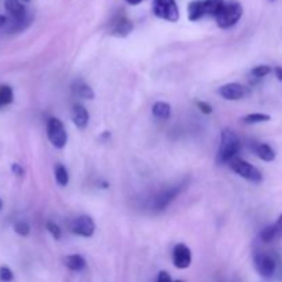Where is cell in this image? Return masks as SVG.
<instances>
[{
	"label": "cell",
	"mask_w": 282,
	"mask_h": 282,
	"mask_svg": "<svg viewBox=\"0 0 282 282\" xmlns=\"http://www.w3.org/2000/svg\"><path fill=\"white\" fill-rule=\"evenodd\" d=\"M241 149V142L231 129H223L220 135V146L218 150V164H229L237 157Z\"/></svg>",
	"instance_id": "6da1fadb"
},
{
	"label": "cell",
	"mask_w": 282,
	"mask_h": 282,
	"mask_svg": "<svg viewBox=\"0 0 282 282\" xmlns=\"http://www.w3.org/2000/svg\"><path fill=\"white\" fill-rule=\"evenodd\" d=\"M242 17V6L238 1H224L222 10L215 17L216 24L222 29L233 28Z\"/></svg>",
	"instance_id": "7a4b0ae2"
},
{
	"label": "cell",
	"mask_w": 282,
	"mask_h": 282,
	"mask_svg": "<svg viewBox=\"0 0 282 282\" xmlns=\"http://www.w3.org/2000/svg\"><path fill=\"white\" fill-rule=\"evenodd\" d=\"M229 165L233 172H235L237 175H240V177L247 179L249 182L260 183L263 181L262 172L256 167H253L252 164H249L248 161L240 159V157H235V159L231 160Z\"/></svg>",
	"instance_id": "3957f363"
},
{
	"label": "cell",
	"mask_w": 282,
	"mask_h": 282,
	"mask_svg": "<svg viewBox=\"0 0 282 282\" xmlns=\"http://www.w3.org/2000/svg\"><path fill=\"white\" fill-rule=\"evenodd\" d=\"M153 14L168 22H177L181 17L175 0H153Z\"/></svg>",
	"instance_id": "277c9868"
},
{
	"label": "cell",
	"mask_w": 282,
	"mask_h": 282,
	"mask_svg": "<svg viewBox=\"0 0 282 282\" xmlns=\"http://www.w3.org/2000/svg\"><path fill=\"white\" fill-rule=\"evenodd\" d=\"M47 136L51 145L57 149H64L68 143V132L62 121L57 117H51L47 123Z\"/></svg>",
	"instance_id": "5b68a950"
},
{
	"label": "cell",
	"mask_w": 282,
	"mask_h": 282,
	"mask_svg": "<svg viewBox=\"0 0 282 282\" xmlns=\"http://www.w3.org/2000/svg\"><path fill=\"white\" fill-rule=\"evenodd\" d=\"M253 266H255V270L259 273V276L263 278H271L276 274V260L267 253H256L253 256Z\"/></svg>",
	"instance_id": "8992f818"
},
{
	"label": "cell",
	"mask_w": 282,
	"mask_h": 282,
	"mask_svg": "<svg viewBox=\"0 0 282 282\" xmlns=\"http://www.w3.org/2000/svg\"><path fill=\"white\" fill-rule=\"evenodd\" d=\"M71 230L72 233H75L76 235H80V237H84V238L93 237L95 233L94 219L89 216V215L77 216V218L72 220Z\"/></svg>",
	"instance_id": "52a82bcc"
},
{
	"label": "cell",
	"mask_w": 282,
	"mask_h": 282,
	"mask_svg": "<svg viewBox=\"0 0 282 282\" xmlns=\"http://www.w3.org/2000/svg\"><path fill=\"white\" fill-rule=\"evenodd\" d=\"M219 95L227 100H238L245 98L249 94V90L238 83H229L219 89Z\"/></svg>",
	"instance_id": "ba28073f"
},
{
	"label": "cell",
	"mask_w": 282,
	"mask_h": 282,
	"mask_svg": "<svg viewBox=\"0 0 282 282\" xmlns=\"http://www.w3.org/2000/svg\"><path fill=\"white\" fill-rule=\"evenodd\" d=\"M172 263L177 269H188L191 265V251L185 244H178L172 251Z\"/></svg>",
	"instance_id": "9c48e42d"
},
{
	"label": "cell",
	"mask_w": 282,
	"mask_h": 282,
	"mask_svg": "<svg viewBox=\"0 0 282 282\" xmlns=\"http://www.w3.org/2000/svg\"><path fill=\"white\" fill-rule=\"evenodd\" d=\"M132 32V22L124 15H118L112 21L109 33L116 37H125Z\"/></svg>",
	"instance_id": "30bf717a"
},
{
	"label": "cell",
	"mask_w": 282,
	"mask_h": 282,
	"mask_svg": "<svg viewBox=\"0 0 282 282\" xmlns=\"http://www.w3.org/2000/svg\"><path fill=\"white\" fill-rule=\"evenodd\" d=\"M181 191V188H167L154 198L153 202V209L154 211H163L167 206L170 205L172 201L177 198V195Z\"/></svg>",
	"instance_id": "8fae6325"
},
{
	"label": "cell",
	"mask_w": 282,
	"mask_h": 282,
	"mask_svg": "<svg viewBox=\"0 0 282 282\" xmlns=\"http://www.w3.org/2000/svg\"><path fill=\"white\" fill-rule=\"evenodd\" d=\"M72 120H73V123H75L77 128L84 129L89 125L90 121L89 110L80 103L73 105V107H72Z\"/></svg>",
	"instance_id": "7c38bea8"
},
{
	"label": "cell",
	"mask_w": 282,
	"mask_h": 282,
	"mask_svg": "<svg viewBox=\"0 0 282 282\" xmlns=\"http://www.w3.org/2000/svg\"><path fill=\"white\" fill-rule=\"evenodd\" d=\"M6 10L11 15V18L17 21H24L26 15L25 6L19 0H6Z\"/></svg>",
	"instance_id": "4fadbf2b"
},
{
	"label": "cell",
	"mask_w": 282,
	"mask_h": 282,
	"mask_svg": "<svg viewBox=\"0 0 282 282\" xmlns=\"http://www.w3.org/2000/svg\"><path fill=\"white\" fill-rule=\"evenodd\" d=\"M72 90H73V93H75L77 96H80L83 99H94V90L91 89L87 83L83 82L82 79H77V80L73 82Z\"/></svg>",
	"instance_id": "5bb4252c"
},
{
	"label": "cell",
	"mask_w": 282,
	"mask_h": 282,
	"mask_svg": "<svg viewBox=\"0 0 282 282\" xmlns=\"http://www.w3.org/2000/svg\"><path fill=\"white\" fill-rule=\"evenodd\" d=\"M253 150H255V153H256L259 159L263 160L266 163H271V161L276 160V152H274V149H273L270 145H267V143H256V145L253 146Z\"/></svg>",
	"instance_id": "9a60e30c"
},
{
	"label": "cell",
	"mask_w": 282,
	"mask_h": 282,
	"mask_svg": "<svg viewBox=\"0 0 282 282\" xmlns=\"http://www.w3.org/2000/svg\"><path fill=\"white\" fill-rule=\"evenodd\" d=\"M64 263L72 271H83L86 269V260L82 255H69L64 259Z\"/></svg>",
	"instance_id": "2e32d148"
},
{
	"label": "cell",
	"mask_w": 282,
	"mask_h": 282,
	"mask_svg": "<svg viewBox=\"0 0 282 282\" xmlns=\"http://www.w3.org/2000/svg\"><path fill=\"white\" fill-rule=\"evenodd\" d=\"M188 14L190 21H198L202 17H205L204 14V8H202V0H193L188 3Z\"/></svg>",
	"instance_id": "e0dca14e"
},
{
	"label": "cell",
	"mask_w": 282,
	"mask_h": 282,
	"mask_svg": "<svg viewBox=\"0 0 282 282\" xmlns=\"http://www.w3.org/2000/svg\"><path fill=\"white\" fill-rule=\"evenodd\" d=\"M224 4V0H202V8L205 15L216 17L218 12L222 10Z\"/></svg>",
	"instance_id": "ac0fdd59"
},
{
	"label": "cell",
	"mask_w": 282,
	"mask_h": 282,
	"mask_svg": "<svg viewBox=\"0 0 282 282\" xmlns=\"http://www.w3.org/2000/svg\"><path fill=\"white\" fill-rule=\"evenodd\" d=\"M153 116L159 120H168L171 116V105L167 102H156L152 107Z\"/></svg>",
	"instance_id": "d6986e66"
},
{
	"label": "cell",
	"mask_w": 282,
	"mask_h": 282,
	"mask_svg": "<svg viewBox=\"0 0 282 282\" xmlns=\"http://www.w3.org/2000/svg\"><path fill=\"white\" fill-rule=\"evenodd\" d=\"M55 181H57L59 186H68V183H69V172H68L65 165L57 164V167H55Z\"/></svg>",
	"instance_id": "ffe728a7"
},
{
	"label": "cell",
	"mask_w": 282,
	"mask_h": 282,
	"mask_svg": "<svg viewBox=\"0 0 282 282\" xmlns=\"http://www.w3.org/2000/svg\"><path fill=\"white\" fill-rule=\"evenodd\" d=\"M271 117L270 114H266V113H251L244 117V123L245 124H258V123H266V121H270Z\"/></svg>",
	"instance_id": "44dd1931"
},
{
	"label": "cell",
	"mask_w": 282,
	"mask_h": 282,
	"mask_svg": "<svg viewBox=\"0 0 282 282\" xmlns=\"http://www.w3.org/2000/svg\"><path fill=\"white\" fill-rule=\"evenodd\" d=\"M14 99V93L10 86H0V106L10 105Z\"/></svg>",
	"instance_id": "7402d4cb"
},
{
	"label": "cell",
	"mask_w": 282,
	"mask_h": 282,
	"mask_svg": "<svg viewBox=\"0 0 282 282\" xmlns=\"http://www.w3.org/2000/svg\"><path fill=\"white\" fill-rule=\"evenodd\" d=\"M260 238H262V240H263L265 242H271V241H274V240H278L274 224L267 226L266 229L262 230V233H260Z\"/></svg>",
	"instance_id": "603a6c76"
},
{
	"label": "cell",
	"mask_w": 282,
	"mask_h": 282,
	"mask_svg": "<svg viewBox=\"0 0 282 282\" xmlns=\"http://www.w3.org/2000/svg\"><path fill=\"white\" fill-rule=\"evenodd\" d=\"M271 72V68L269 65H259L256 68H253L252 69V75L253 77H256V79H263L266 77L269 73Z\"/></svg>",
	"instance_id": "cb8c5ba5"
},
{
	"label": "cell",
	"mask_w": 282,
	"mask_h": 282,
	"mask_svg": "<svg viewBox=\"0 0 282 282\" xmlns=\"http://www.w3.org/2000/svg\"><path fill=\"white\" fill-rule=\"evenodd\" d=\"M14 230H15V233L21 235V237H26V235H29L30 233V226L26 223V222H24V220H19V222L14 224Z\"/></svg>",
	"instance_id": "d4e9b609"
},
{
	"label": "cell",
	"mask_w": 282,
	"mask_h": 282,
	"mask_svg": "<svg viewBox=\"0 0 282 282\" xmlns=\"http://www.w3.org/2000/svg\"><path fill=\"white\" fill-rule=\"evenodd\" d=\"M14 280V273L10 267L1 266L0 267V281L1 282H11Z\"/></svg>",
	"instance_id": "484cf974"
},
{
	"label": "cell",
	"mask_w": 282,
	"mask_h": 282,
	"mask_svg": "<svg viewBox=\"0 0 282 282\" xmlns=\"http://www.w3.org/2000/svg\"><path fill=\"white\" fill-rule=\"evenodd\" d=\"M46 227H47L48 233L54 237V240H61L62 231H61V229H59L58 224L54 223V222H47Z\"/></svg>",
	"instance_id": "4316f807"
},
{
	"label": "cell",
	"mask_w": 282,
	"mask_h": 282,
	"mask_svg": "<svg viewBox=\"0 0 282 282\" xmlns=\"http://www.w3.org/2000/svg\"><path fill=\"white\" fill-rule=\"evenodd\" d=\"M197 106H198V109H200L201 112L204 113V114H211L212 113V106L209 103H206V102H202V100H197Z\"/></svg>",
	"instance_id": "83f0119b"
},
{
	"label": "cell",
	"mask_w": 282,
	"mask_h": 282,
	"mask_svg": "<svg viewBox=\"0 0 282 282\" xmlns=\"http://www.w3.org/2000/svg\"><path fill=\"white\" fill-rule=\"evenodd\" d=\"M157 282H174L171 276L167 271H160L159 277H157Z\"/></svg>",
	"instance_id": "f1b7e54d"
},
{
	"label": "cell",
	"mask_w": 282,
	"mask_h": 282,
	"mask_svg": "<svg viewBox=\"0 0 282 282\" xmlns=\"http://www.w3.org/2000/svg\"><path fill=\"white\" fill-rule=\"evenodd\" d=\"M11 171L14 172V175H17V177H22L25 174L24 168L19 164H17V163H14V164L11 165Z\"/></svg>",
	"instance_id": "f546056e"
},
{
	"label": "cell",
	"mask_w": 282,
	"mask_h": 282,
	"mask_svg": "<svg viewBox=\"0 0 282 282\" xmlns=\"http://www.w3.org/2000/svg\"><path fill=\"white\" fill-rule=\"evenodd\" d=\"M274 227H276L277 237H278V238H282V213L280 215L278 220L274 223Z\"/></svg>",
	"instance_id": "4dcf8cb0"
},
{
	"label": "cell",
	"mask_w": 282,
	"mask_h": 282,
	"mask_svg": "<svg viewBox=\"0 0 282 282\" xmlns=\"http://www.w3.org/2000/svg\"><path fill=\"white\" fill-rule=\"evenodd\" d=\"M274 75H276V77L280 82H282V66H276L274 68Z\"/></svg>",
	"instance_id": "1f68e13d"
},
{
	"label": "cell",
	"mask_w": 282,
	"mask_h": 282,
	"mask_svg": "<svg viewBox=\"0 0 282 282\" xmlns=\"http://www.w3.org/2000/svg\"><path fill=\"white\" fill-rule=\"evenodd\" d=\"M128 4H131V6H136V4H139V3H142L143 0H125Z\"/></svg>",
	"instance_id": "d6a6232c"
},
{
	"label": "cell",
	"mask_w": 282,
	"mask_h": 282,
	"mask_svg": "<svg viewBox=\"0 0 282 282\" xmlns=\"http://www.w3.org/2000/svg\"><path fill=\"white\" fill-rule=\"evenodd\" d=\"M100 138H102V139H107V138H110V134H109V132L106 131V132H103V134L100 135Z\"/></svg>",
	"instance_id": "836d02e7"
},
{
	"label": "cell",
	"mask_w": 282,
	"mask_h": 282,
	"mask_svg": "<svg viewBox=\"0 0 282 282\" xmlns=\"http://www.w3.org/2000/svg\"><path fill=\"white\" fill-rule=\"evenodd\" d=\"M1 208H3V201L0 200V209H1Z\"/></svg>",
	"instance_id": "e575fe53"
},
{
	"label": "cell",
	"mask_w": 282,
	"mask_h": 282,
	"mask_svg": "<svg viewBox=\"0 0 282 282\" xmlns=\"http://www.w3.org/2000/svg\"><path fill=\"white\" fill-rule=\"evenodd\" d=\"M174 282H185V281H182V280H175Z\"/></svg>",
	"instance_id": "d590c367"
},
{
	"label": "cell",
	"mask_w": 282,
	"mask_h": 282,
	"mask_svg": "<svg viewBox=\"0 0 282 282\" xmlns=\"http://www.w3.org/2000/svg\"><path fill=\"white\" fill-rule=\"evenodd\" d=\"M24 1H30V0H24Z\"/></svg>",
	"instance_id": "8d00e7d4"
},
{
	"label": "cell",
	"mask_w": 282,
	"mask_h": 282,
	"mask_svg": "<svg viewBox=\"0 0 282 282\" xmlns=\"http://www.w3.org/2000/svg\"><path fill=\"white\" fill-rule=\"evenodd\" d=\"M270 1H276V0H270Z\"/></svg>",
	"instance_id": "74e56055"
}]
</instances>
